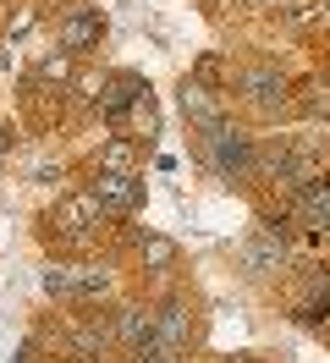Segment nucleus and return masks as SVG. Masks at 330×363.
<instances>
[{
  "label": "nucleus",
  "instance_id": "f8f14e48",
  "mask_svg": "<svg viewBox=\"0 0 330 363\" xmlns=\"http://www.w3.org/2000/svg\"><path fill=\"white\" fill-rule=\"evenodd\" d=\"M99 165H105V171H121V177H132V165H138V149H132V143H110Z\"/></svg>",
  "mask_w": 330,
  "mask_h": 363
},
{
  "label": "nucleus",
  "instance_id": "20e7f679",
  "mask_svg": "<svg viewBox=\"0 0 330 363\" xmlns=\"http://www.w3.org/2000/svg\"><path fill=\"white\" fill-rule=\"evenodd\" d=\"M44 286H50V292H61V297H94V292H105L110 281H105V270H88V264H61V270L44 275Z\"/></svg>",
  "mask_w": 330,
  "mask_h": 363
},
{
  "label": "nucleus",
  "instance_id": "6e6552de",
  "mask_svg": "<svg viewBox=\"0 0 330 363\" xmlns=\"http://www.w3.org/2000/svg\"><path fill=\"white\" fill-rule=\"evenodd\" d=\"M182 111L193 116L198 127H215V121H220V105L209 99V89H204V83H187V89H182Z\"/></svg>",
  "mask_w": 330,
  "mask_h": 363
},
{
  "label": "nucleus",
  "instance_id": "4468645a",
  "mask_svg": "<svg viewBox=\"0 0 330 363\" xmlns=\"http://www.w3.org/2000/svg\"><path fill=\"white\" fill-rule=\"evenodd\" d=\"M237 6H270V0H237Z\"/></svg>",
  "mask_w": 330,
  "mask_h": 363
},
{
  "label": "nucleus",
  "instance_id": "9d476101",
  "mask_svg": "<svg viewBox=\"0 0 330 363\" xmlns=\"http://www.w3.org/2000/svg\"><path fill=\"white\" fill-rule=\"evenodd\" d=\"M297 111H303V116H330V77H308Z\"/></svg>",
  "mask_w": 330,
  "mask_h": 363
},
{
  "label": "nucleus",
  "instance_id": "9b49d317",
  "mask_svg": "<svg viewBox=\"0 0 330 363\" xmlns=\"http://www.w3.org/2000/svg\"><path fill=\"white\" fill-rule=\"evenodd\" d=\"M138 248H143V264H149V270H160V275H165V270L176 264V248L165 242V237H143Z\"/></svg>",
  "mask_w": 330,
  "mask_h": 363
},
{
  "label": "nucleus",
  "instance_id": "0eeeda50",
  "mask_svg": "<svg viewBox=\"0 0 330 363\" xmlns=\"http://www.w3.org/2000/svg\"><path fill=\"white\" fill-rule=\"evenodd\" d=\"M297 215H303V226L330 231V182H308L297 193Z\"/></svg>",
  "mask_w": 330,
  "mask_h": 363
},
{
  "label": "nucleus",
  "instance_id": "39448f33",
  "mask_svg": "<svg viewBox=\"0 0 330 363\" xmlns=\"http://www.w3.org/2000/svg\"><path fill=\"white\" fill-rule=\"evenodd\" d=\"M94 193H99V204L116 209V215H127V209L143 199V187L132 177H121V171H99V177H94Z\"/></svg>",
  "mask_w": 330,
  "mask_h": 363
},
{
  "label": "nucleus",
  "instance_id": "f03ea898",
  "mask_svg": "<svg viewBox=\"0 0 330 363\" xmlns=\"http://www.w3.org/2000/svg\"><path fill=\"white\" fill-rule=\"evenodd\" d=\"M237 94L248 105H259V111H281L286 99V72H275L270 61H253V67L237 72Z\"/></svg>",
  "mask_w": 330,
  "mask_h": 363
},
{
  "label": "nucleus",
  "instance_id": "7ed1b4c3",
  "mask_svg": "<svg viewBox=\"0 0 330 363\" xmlns=\"http://www.w3.org/2000/svg\"><path fill=\"white\" fill-rule=\"evenodd\" d=\"M204 155L215 160V171H242L248 165V138L237 127L215 121V127H204Z\"/></svg>",
  "mask_w": 330,
  "mask_h": 363
},
{
  "label": "nucleus",
  "instance_id": "1a4fd4ad",
  "mask_svg": "<svg viewBox=\"0 0 330 363\" xmlns=\"http://www.w3.org/2000/svg\"><path fill=\"white\" fill-rule=\"evenodd\" d=\"M88 39H99V11H77V17L61 23V45L66 50H83Z\"/></svg>",
  "mask_w": 330,
  "mask_h": 363
},
{
  "label": "nucleus",
  "instance_id": "f257e3e1",
  "mask_svg": "<svg viewBox=\"0 0 330 363\" xmlns=\"http://www.w3.org/2000/svg\"><path fill=\"white\" fill-rule=\"evenodd\" d=\"M99 226H105V204H99V193H77V199H66V204L55 209V231H61L72 248L88 242V237H99Z\"/></svg>",
  "mask_w": 330,
  "mask_h": 363
},
{
  "label": "nucleus",
  "instance_id": "423d86ee",
  "mask_svg": "<svg viewBox=\"0 0 330 363\" xmlns=\"http://www.w3.org/2000/svg\"><path fill=\"white\" fill-rule=\"evenodd\" d=\"M110 336L138 352L143 341H154V314H149V308H121V314H116V325H110Z\"/></svg>",
  "mask_w": 330,
  "mask_h": 363
},
{
  "label": "nucleus",
  "instance_id": "ddd939ff",
  "mask_svg": "<svg viewBox=\"0 0 330 363\" xmlns=\"http://www.w3.org/2000/svg\"><path fill=\"white\" fill-rule=\"evenodd\" d=\"M66 72H72V67H66V55H44V61H39V77H50V83H66Z\"/></svg>",
  "mask_w": 330,
  "mask_h": 363
}]
</instances>
